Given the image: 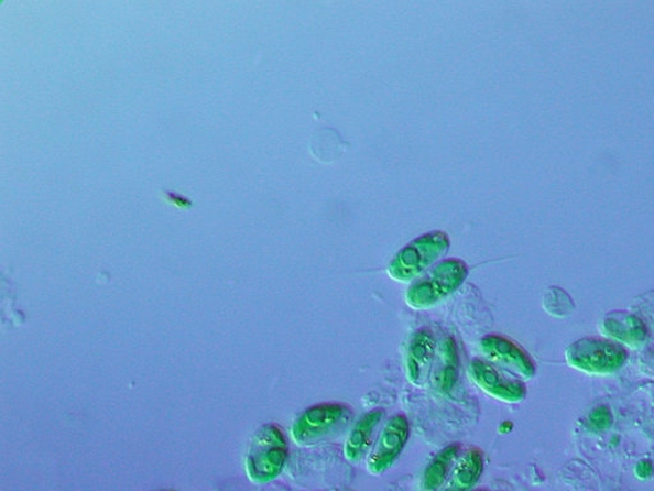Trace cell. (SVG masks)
Instances as JSON below:
<instances>
[{
	"mask_svg": "<svg viewBox=\"0 0 654 491\" xmlns=\"http://www.w3.org/2000/svg\"><path fill=\"white\" fill-rule=\"evenodd\" d=\"M468 265L459 259H448L414 282L406 292V303L417 310L434 307L456 292L468 276Z\"/></svg>",
	"mask_w": 654,
	"mask_h": 491,
	"instance_id": "1",
	"label": "cell"
},
{
	"mask_svg": "<svg viewBox=\"0 0 654 491\" xmlns=\"http://www.w3.org/2000/svg\"><path fill=\"white\" fill-rule=\"evenodd\" d=\"M288 459V443L281 427L265 425L254 434L251 443L247 469L257 482L273 481L281 474Z\"/></svg>",
	"mask_w": 654,
	"mask_h": 491,
	"instance_id": "2",
	"label": "cell"
},
{
	"mask_svg": "<svg viewBox=\"0 0 654 491\" xmlns=\"http://www.w3.org/2000/svg\"><path fill=\"white\" fill-rule=\"evenodd\" d=\"M449 248L450 240L445 232L436 231L421 236L396 253L389 264L388 273L399 282L412 281L444 257Z\"/></svg>",
	"mask_w": 654,
	"mask_h": 491,
	"instance_id": "3",
	"label": "cell"
},
{
	"mask_svg": "<svg viewBox=\"0 0 654 491\" xmlns=\"http://www.w3.org/2000/svg\"><path fill=\"white\" fill-rule=\"evenodd\" d=\"M352 411L342 403H321L307 408L295 419L292 435L299 446H313L345 427Z\"/></svg>",
	"mask_w": 654,
	"mask_h": 491,
	"instance_id": "4",
	"label": "cell"
},
{
	"mask_svg": "<svg viewBox=\"0 0 654 491\" xmlns=\"http://www.w3.org/2000/svg\"><path fill=\"white\" fill-rule=\"evenodd\" d=\"M565 356L570 367L590 374H611L628 360L624 347L600 338L579 339L568 347Z\"/></svg>",
	"mask_w": 654,
	"mask_h": 491,
	"instance_id": "5",
	"label": "cell"
},
{
	"mask_svg": "<svg viewBox=\"0 0 654 491\" xmlns=\"http://www.w3.org/2000/svg\"><path fill=\"white\" fill-rule=\"evenodd\" d=\"M411 426L404 415H395L386 423L377 447L373 448L367 461V469L373 474L384 473L402 455L408 443Z\"/></svg>",
	"mask_w": 654,
	"mask_h": 491,
	"instance_id": "6",
	"label": "cell"
},
{
	"mask_svg": "<svg viewBox=\"0 0 654 491\" xmlns=\"http://www.w3.org/2000/svg\"><path fill=\"white\" fill-rule=\"evenodd\" d=\"M468 372L476 385L493 399L510 403L525 399V384L520 379L504 374L489 362L476 359L470 362Z\"/></svg>",
	"mask_w": 654,
	"mask_h": 491,
	"instance_id": "7",
	"label": "cell"
},
{
	"mask_svg": "<svg viewBox=\"0 0 654 491\" xmlns=\"http://www.w3.org/2000/svg\"><path fill=\"white\" fill-rule=\"evenodd\" d=\"M480 345L483 353L491 361L514 374L524 379H531L536 374V367L530 356L513 340L501 336H486L481 339Z\"/></svg>",
	"mask_w": 654,
	"mask_h": 491,
	"instance_id": "8",
	"label": "cell"
},
{
	"mask_svg": "<svg viewBox=\"0 0 654 491\" xmlns=\"http://www.w3.org/2000/svg\"><path fill=\"white\" fill-rule=\"evenodd\" d=\"M435 350L436 340L433 331L422 328L414 332L406 351V375L412 384L421 386L427 382Z\"/></svg>",
	"mask_w": 654,
	"mask_h": 491,
	"instance_id": "9",
	"label": "cell"
},
{
	"mask_svg": "<svg viewBox=\"0 0 654 491\" xmlns=\"http://www.w3.org/2000/svg\"><path fill=\"white\" fill-rule=\"evenodd\" d=\"M384 410L377 408L367 412L350 432L345 447V456L349 462L358 463L372 446L374 433L384 418Z\"/></svg>",
	"mask_w": 654,
	"mask_h": 491,
	"instance_id": "10",
	"label": "cell"
},
{
	"mask_svg": "<svg viewBox=\"0 0 654 491\" xmlns=\"http://www.w3.org/2000/svg\"><path fill=\"white\" fill-rule=\"evenodd\" d=\"M484 469V456L481 449H469L458 462L448 485L443 491H469L481 479Z\"/></svg>",
	"mask_w": 654,
	"mask_h": 491,
	"instance_id": "11",
	"label": "cell"
},
{
	"mask_svg": "<svg viewBox=\"0 0 654 491\" xmlns=\"http://www.w3.org/2000/svg\"><path fill=\"white\" fill-rule=\"evenodd\" d=\"M460 451L461 446L459 443H454V445L445 447L440 454L430 461L425 470L424 480H422V487H424L426 491H437L445 484Z\"/></svg>",
	"mask_w": 654,
	"mask_h": 491,
	"instance_id": "12",
	"label": "cell"
},
{
	"mask_svg": "<svg viewBox=\"0 0 654 491\" xmlns=\"http://www.w3.org/2000/svg\"><path fill=\"white\" fill-rule=\"evenodd\" d=\"M459 353L456 340L448 337L442 347V361L437 370L436 385L438 391L450 393L456 386L459 378Z\"/></svg>",
	"mask_w": 654,
	"mask_h": 491,
	"instance_id": "13",
	"label": "cell"
},
{
	"mask_svg": "<svg viewBox=\"0 0 654 491\" xmlns=\"http://www.w3.org/2000/svg\"><path fill=\"white\" fill-rule=\"evenodd\" d=\"M604 329L610 336L626 343H637L645 339L644 324L635 316L622 315L620 318L604 320Z\"/></svg>",
	"mask_w": 654,
	"mask_h": 491,
	"instance_id": "14",
	"label": "cell"
},
{
	"mask_svg": "<svg viewBox=\"0 0 654 491\" xmlns=\"http://www.w3.org/2000/svg\"><path fill=\"white\" fill-rule=\"evenodd\" d=\"M613 423L612 412L609 407L601 406L597 407L588 417V424L592 429L597 432H602L609 429V427Z\"/></svg>",
	"mask_w": 654,
	"mask_h": 491,
	"instance_id": "15",
	"label": "cell"
},
{
	"mask_svg": "<svg viewBox=\"0 0 654 491\" xmlns=\"http://www.w3.org/2000/svg\"><path fill=\"white\" fill-rule=\"evenodd\" d=\"M167 194H170V195H167V200H170L174 205L179 206V208H182V209L193 208L194 203L186 199V197H183V196H181L178 194H174V193H167Z\"/></svg>",
	"mask_w": 654,
	"mask_h": 491,
	"instance_id": "16",
	"label": "cell"
},
{
	"mask_svg": "<svg viewBox=\"0 0 654 491\" xmlns=\"http://www.w3.org/2000/svg\"><path fill=\"white\" fill-rule=\"evenodd\" d=\"M653 465L650 461H642L636 466V474L641 479H647L653 474Z\"/></svg>",
	"mask_w": 654,
	"mask_h": 491,
	"instance_id": "17",
	"label": "cell"
},
{
	"mask_svg": "<svg viewBox=\"0 0 654 491\" xmlns=\"http://www.w3.org/2000/svg\"><path fill=\"white\" fill-rule=\"evenodd\" d=\"M477 491H484V490H477Z\"/></svg>",
	"mask_w": 654,
	"mask_h": 491,
	"instance_id": "18",
	"label": "cell"
}]
</instances>
